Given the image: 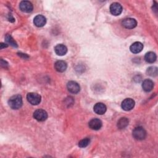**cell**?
<instances>
[{"mask_svg":"<svg viewBox=\"0 0 158 158\" xmlns=\"http://www.w3.org/2000/svg\"><path fill=\"white\" fill-rule=\"evenodd\" d=\"M22 98L20 94H15L10 97L8 101L9 107L12 109H18L22 106Z\"/></svg>","mask_w":158,"mask_h":158,"instance_id":"6da1fadb","label":"cell"},{"mask_svg":"<svg viewBox=\"0 0 158 158\" xmlns=\"http://www.w3.org/2000/svg\"><path fill=\"white\" fill-rule=\"evenodd\" d=\"M133 136L135 139L143 140L146 136V131L141 127H136L133 130Z\"/></svg>","mask_w":158,"mask_h":158,"instance_id":"7a4b0ae2","label":"cell"},{"mask_svg":"<svg viewBox=\"0 0 158 158\" xmlns=\"http://www.w3.org/2000/svg\"><path fill=\"white\" fill-rule=\"evenodd\" d=\"M27 101L32 105H38L40 103L41 97L36 93H29L27 95Z\"/></svg>","mask_w":158,"mask_h":158,"instance_id":"3957f363","label":"cell"},{"mask_svg":"<svg viewBox=\"0 0 158 158\" xmlns=\"http://www.w3.org/2000/svg\"><path fill=\"white\" fill-rule=\"evenodd\" d=\"M33 117L38 121L43 122L47 119L48 114L44 110L38 109L33 112Z\"/></svg>","mask_w":158,"mask_h":158,"instance_id":"277c9868","label":"cell"},{"mask_svg":"<svg viewBox=\"0 0 158 158\" xmlns=\"http://www.w3.org/2000/svg\"><path fill=\"white\" fill-rule=\"evenodd\" d=\"M19 8L21 11L26 13H29L33 10V6L31 2L28 1H22L20 2Z\"/></svg>","mask_w":158,"mask_h":158,"instance_id":"5b68a950","label":"cell"},{"mask_svg":"<svg viewBox=\"0 0 158 158\" xmlns=\"http://www.w3.org/2000/svg\"><path fill=\"white\" fill-rule=\"evenodd\" d=\"M135 101L131 98H126L125 99L121 104L122 108L126 111H128L133 109L135 106Z\"/></svg>","mask_w":158,"mask_h":158,"instance_id":"8992f818","label":"cell"},{"mask_svg":"<svg viewBox=\"0 0 158 158\" xmlns=\"http://www.w3.org/2000/svg\"><path fill=\"white\" fill-rule=\"evenodd\" d=\"M68 91L73 94L78 93L80 90V86L78 83L74 81H70L67 84Z\"/></svg>","mask_w":158,"mask_h":158,"instance_id":"52a82bcc","label":"cell"},{"mask_svg":"<svg viewBox=\"0 0 158 158\" xmlns=\"http://www.w3.org/2000/svg\"><path fill=\"white\" fill-rule=\"evenodd\" d=\"M110 12L114 15H119L122 12V7L118 2H113L110 6Z\"/></svg>","mask_w":158,"mask_h":158,"instance_id":"ba28073f","label":"cell"},{"mask_svg":"<svg viewBox=\"0 0 158 158\" xmlns=\"http://www.w3.org/2000/svg\"><path fill=\"white\" fill-rule=\"evenodd\" d=\"M122 24L123 27L128 28V29H131L135 28L137 25V22L135 19L133 18H127L124 19Z\"/></svg>","mask_w":158,"mask_h":158,"instance_id":"9c48e42d","label":"cell"},{"mask_svg":"<svg viewBox=\"0 0 158 158\" xmlns=\"http://www.w3.org/2000/svg\"><path fill=\"white\" fill-rule=\"evenodd\" d=\"M102 122L101 120H99V118H93L91 119L89 123H88V125L89 127L94 130H99L101 127H102Z\"/></svg>","mask_w":158,"mask_h":158,"instance_id":"30bf717a","label":"cell"},{"mask_svg":"<svg viewBox=\"0 0 158 158\" xmlns=\"http://www.w3.org/2000/svg\"><path fill=\"white\" fill-rule=\"evenodd\" d=\"M106 105L102 102H98L93 107L94 112L99 115L104 114L106 112Z\"/></svg>","mask_w":158,"mask_h":158,"instance_id":"8fae6325","label":"cell"},{"mask_svg":"<svg viewBox=\"0 0 158 158\" xmlns=\"http://www.w3.org/2000/svg\"><path fill=\"white\" fill-rule=\"evenodd\" d=\"M33 23L35 26L38 27H42L46 24V19L44 16L42 15H38L35 17L33 19Z\"/></svg>","mask_w":158,"mask_h":158,"instance_id":"7c38bea8","label":"cell"},{"mask_svg":"<svg viewBox=\"0 0 158 158\" xmlns=\"http://www.w3.org/2000/svg\"><path fill=\"white\" fill-rule=\"evenodd\" d=\"M67 67V64L64 60H57L54 64V68L56 70L59 72H64L66 70Z\"/></svg>","mask_w":158,"mask_h":158,"instance_id":"4fadbf2b","label":"cell"},{"mask_svg":"<svg viewBox=\"0 0 158 158\" xmlns=\"http://www.w3.org/2000/svg\"><path fill=\"white\" fill-rule=\"evenodd\" d=\"M143 49V44L138 41L133 43L130 48V49L131 52L134 54H137L140 52Z\"/></svg>","mask_w":158,"mask_h":158,"instance_id":"5bb4252c","label":"cell"},{"mask_svg":"<svg viewBox=\"0 0 158 158\" xmlns=\"http://www.w3.org/2000/svg\"><path fill=\"white\" fill-rule=\"evenodd\" d=\"M142 88L144 91L149 92L154 88V83L150 79H146L143 81Z\"/></svg>","mask_w":158,"mask_h":158,"instance_id":"9a60e30c","label":"cell"},{"mask_svg":"<svg viewBox=\"0 0 158 158\" xmlns=\"http://www.w3.org/2000/svg\"><path fill=\"white\" fill-rule=\"evenodd\" d=\"M54 51L58 56H64L67 53V48L64 44H59L55 46Z\"/></svg>","mask_w":158,"mask_h":158,"instance_id":"2e32d148","label":"cell"},{"mask_svg":"<svg viewBox=\"0 0 158 158\" xmlns=\"http://www.w3.org/2000/svg\"><path fill=\"white\" fill-rule=\"evenodd\" d=\"M157 56L156 54L153 52H148L144 56L145 60L148 63H153L156 60Z\"/></svg>","mask_w":158,"mask_h":158,"instance_id":"e0dca14e","label":"cell"},{"mask_svg":"<svg viewBox=\"0 0 158 158\" xmlns=\"http://www.w3.org/2000/svg\"><path fill=\"white\" fill-rule=\"evenodd\" d=\"M129 123V120L126 117L120 118L117 122V127L119 129H123L126 128Z\"/></svg>","mask_w":158,"mask_h":158,"instance_id":"ac0fdd59","label":"cell"},{"mask_svg":"<svg viewBox=\"0 0 158 158\" xmlns=\"http://www.w3.org/2000/svg\"><path fill=\"white\" fill-rule=\"evenodd\" d=\"M148 75L151 77H156L157 75V68L156 67H150L147 70Z\"/></svg>","mask_w":158,"mask_h":158,"instance_id":"d6986e66","label":"cell"},{"mask_svg":"<svg viewBox=\"0 0 158 158\" xmlns=\"http://www.w3.org/2000/svg\"><path fill=\"white\" fill-rule=\"evenodd\" d=\"M5 40L8 44H10V45H11L14 47L17 46V44L16 43V42L14 41V40L12 38V37L10 35H6L5 36Z\"/></svg>","mask_w":158,"mask_h":158,"instance_id":"ffe728a7","label":"cell"},{"mask_svg":"<svg viewBox=\"0 0 158 158\" xmlns=\"http://www.w3.org/2000/svg\"><path fill=\"white\" fill-rule=\"evenodd\" d=\"M90 143V139L88 138H85L78 142V146L80 148H85Z\"/></svg>","mask_w":158,"mask_h":158,"instance_id":"44dd1931","label":"cell"},{"mask_svg":"<svg viewBox=\"0 0 158 158\" xmlns=\"http://www.w3.org/2000/svg\"><path fill=\"white\" fill-rule=\"evenodd\" d=\"M1 65L2 67H3L5 69L8 67V63L6 61H5V60H4L2 59L1 60Z\"/></svg>","mask_w":158,"mask_h":158,"instance_id":"7402d4cb","label":"cell"},{"mask_svg":"<svg viewBox=\"0 0 158 158\" xmlns=\"http://www.w3.org/2000/svg\"><path fill=\"white\" fill-rule=\"evenodd\" d=\"M0 46H1V49H2V48H6V47H7V44H4V43H1Z\"/></svg>","mask_w":158,"mask_h":158,"instance_id":"603a6c76","label":"cell"}]
</instances>
